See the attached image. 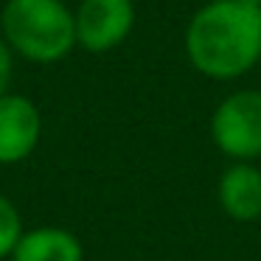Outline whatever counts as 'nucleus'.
Segmentation results:
<instances>
[{
	"label": "nucleus",
	"mask_w": 261,
	"mask_h": 261,
	"mask_svg": "<svg viewBox=\"0 0 261 261\" xmlns=\"http://www.w3.org/2000/svg\"><path fill=\"white\" fill-rule=\"evenodd\" d=\"M12 76H14V54H12V48L6 45V40L0 37V96L9 93Z\"/></svg>",
	"instance_id": "1a4fd4ad"
},
{
	"label": "nucleus",
	"mask_w": 261,
	"mask_h": 261,
	"mask_svg": "<svg viewBox=\"0 0 261 261\" xmlns=\"http://www.w3.org/2000/svg\"><path fill=\"white\" fill-rule=\"evenodd\" d=\"M23 230L25 227H23V216H20L17 205L0 194V261L12 255V250L20 242Z\"/></svg>",
	"instance_id": "6e6552de"
},
{
	"label": "nucleus",
	"mask_w": 261,
	"mask_h": 261,
	"mask_svg": "<svg viewBox=\"0 0 261 261\" xmlns=\"http://www.w3.org/2000/svg\"><path fill=\"white\" fill-rule=\"evenodd\" d=\"M216 199L233 222H255L261 216V169L253 160H230L216 182Z\"/></svg>",
	"instance_id": "423d86ee"
},
{
	"label": "nucleus",
	"mask_w": 261,
	"mask_h": 261,
	"mask_svg": "<svg viewBox=\"0 0 261 261\" xmlns=\"http://www.w3.org/2000/svg\"><path fill=\"white\" fill-rule=\"evenodd\" d=\"M9 261H85V244L59 225L25 227Z\"/></svg>",
	"instance_id": "0eeeda50"
},
{
	"label": "nucleus",
	"mask_w": 261,
	"mask_h": 261,
	"mask_svg": "<svg viewBox=\"0 0 261 261\" xmlns=\"http://www.w3.org/2000/svg\"><path fill=\"white\" fill-rule=\"evenodd\" d=\"M186 57L197 73L233 82L261 62V6L208 0L186 25Z\"/></svg>",
	"instance_id": "f257e3e1"
},
{
	"label": "nucleus",
	"mask_w": 261,
	"mask_h": 261,
	"mask_svg": "<svg viewBox=\"0 0 261 261\" xmlns=\"http://www.w3.org/2000/svg\"><path fill=\"white\" fill-rule=\"evenodd\" d=\"M244 3H250V6H261V0H244Z\"/></svg>",
	"instance_id": "9d476101"
},
{
	"label": "nucleus",
	"mask_w": 261,
	"mask_h": 261,
	"mask_svg": "<svg viewBox=\"0 0 261 261\" xmlns=\"http://www.w3.org/2000/svg\"><path fill=\"white\" fill-rule=\"evenodd\" d=\"M76 48L87 54H110L135 29L132 0H82L73 12Z\"/></svg>",
	"instance_id": "20e7f679"
},
{
	"label": "nucleus",
	"mask_w": 261,
	"mask_h": 261,
	"mask_svg": "<svg viewBox=\"0 0 261 261\" xmlns=\"http://www.w3.org/2000/svg\"><path fill=\"white\" fill-rule=\"evenodd\" d=\"M0 37L14 57L54 65L76 48L73 9L65 0H6L0 9Z\"/></svg>",
	"instance_id": "f03ea898"
},
{
	"label": "nucleus",
	"mask_w": 261,
	"mask_h": 261,
	"mask_svg": "<svg viewBox=\"0 0 261 261\" xmlns=\"http://www.w3.org/2000/svg\"><path fill=\"white\" fill-rule=\"evenodd\" d=\"M42 138V113L23 93L0 96V166H14L31 158Z\"/></svg>",
	"instance_id": "39448f33"
},
{
	"label": "nucleus",
	"mask_w": 261,
	"mask_h": 261,
	"mask_svg": "<svg viewBox=\"0 0 261 261\" xmlns=\"http://www.w3.org/2000/svg\"><path fill=\"white\" fill-rule=\"evenodd\" d=\"M211 141L227 160L261 158V90H233L211 115Z\"/></svg>",
	"instance_id": "7ed1b4c3"
}]
</instances>
